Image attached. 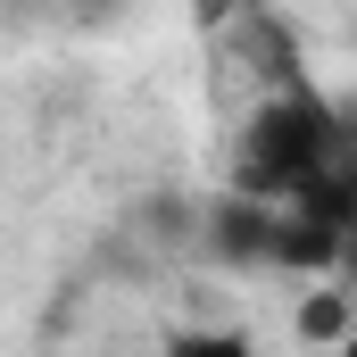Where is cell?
I'll use <instances>...</instances> for the list:
<instances>
[{"mask_svg":"<svg viewBox=\"0 0 357 357\" xmlns=\"http://www.w3.org/2000/svg\"><path fill=\"white\" fill-rule=\"evenodd\" d=\"M158 357H258V349H250L241 333H175Z\"/></svg>","mask_w":357,"mask_h":357,"instance_id":"cell-1","label":"cell"},{"mask_svg":"<svg viewBox=\"0 0 357 357\" xmlns=\"http://www.w3.org/2000/svg\"><path fill=\"white\" fill-rule=\"evenodd\" d=\"M349 125H357V108H349Z\"/></svg>","mask_w":357,"mask_h":357,"instance_id":"cell-2","label":"cell"}]
</instances>
